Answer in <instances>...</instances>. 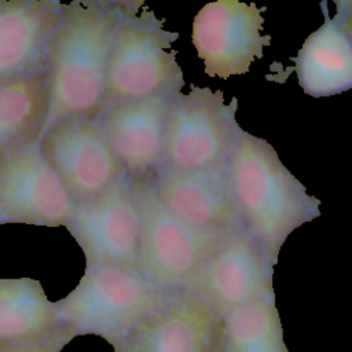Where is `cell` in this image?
<instances>
[{
    "label": "cell",
    "instance_id": "cell-1",
    "mask_svg": "<svg viewBox=\"0 0 352 352\" xmlns=\"http://www.w3.org/2000/svg\"><path fill=\"white\" fill-rule=\"evenodd\" d=\"M131 6L111 0L63 4L48 54L50 110L41 136L62 120L100 117L113 40Z\"/></svg>",
    "mask_w": 352,
    "mask_h": 352
},
{
    "label": "cell",
    "instance_id": "cell-2",
    "mask_svg": "<svg viewBox=\"0 0 352 352\" xmlns=\"http://www.w3.org/2000/svg\"><path fill=\"white\" fill-rule=\"evenodd\" d=\"M228 170L243 230L275 265L287 236L320 214L307 192L264 139L242 131Z\"/></svg>",
    "mask_w": 352,
    "mask_h": 352
},
{
    "label": "cell",
    "instance_id": "cell-3",
    "mask_svg": "<svg viewBox=\"0 0 352 352\" xmlns=\"http://www.w3.org/2000/svg\"><path fill=\"white\" fill-rule=\"evenodd\" d=\"M169 292L154 287L136 267H85L78 285L55 302L62 326L77 336H99L111 346L164 304Z\"/></svg>",
    "mask_w": 352,
    "mask_h": 352
},
{
    "label": "cell",
    "instance_id": "cell-4",
    "mask_svg": "<svg viewBox=\"0 0 352 352\" xmlns=\"http://www.w3.org/2000/svg\"><path fill=\"white\" fill-rule=\"evenodd\" d=\"M142 1H132L116 32L104 87L103 111L114 104L182 92L184 77L172 43L177 32L164 29ZM102 111V113H103Z\"/></svg>",
    "mask_w": 352,
    "mask_h": 352
},
{
    "label": "cell",
    "instance_id": "cell-5",
    "mask_svg": "<svg viewBox=\"0 0 352 352\" xmlns=\"http://www.w3.org/2000/svg\"><path fill=\"white\" fill-rule=\"evenodd\" d=\"M133 186L140 214L138 267L158 290H176L231 232L194 227L176 217L160 201L150 175L133 179Z\"/></svg>",
    "mask_w": 352,
    "mask_h": 352
},
{
    "label": "cell",
    "instance_id": "cell-6",
    "mask_svg": "<svg viewBox=\"0 0 352 352\" xmlns=\"http://www.w3.org/2000/svg\"><path fill=\"white\" fill-rule=\"evenodd\" d=\"M236 110L238 99L226 104L223 91L191 85L188 94H176L168 109L158 168L188 170L228 165L242 133Z\"/></svg>",
    "mask_w": 352,
    "mask_h": 352
},
{
    "label": "cell",
    "instance_id": "cell-7",
    "mask_svg": "<svg viewBox=\"0 0 352 352\" xmlns=\"http://www.w3.org/2000/svg\"><path fill=\"white\" fill-rule=\"evenodd\" d=\"M81 248L85 267H138L140 214L133 179L124 175L102 194L76 204L66 226Z\"/></svg>",
    "mask_w": 352,
    "mask_h": 352
},
{
    "label": "cell",
    "instance_id": "cell-8",
    "mask_svg": "<svg viewBox=\"0 0 352 352\" xmlns=\"http://www.w3.org/2000/svg\"><path fill=\"white\" fill-rule=\"evenodd\" d=\"M274 264L242 228L206 258L179 287L226 316L234 308L274 298Z\"/></svg>",
    "mask_w": 352,
    "mask_h": 352
},
{
    "label": "cell",
    "instance_id": "cell-9",
    "mask_svg": "<svg viewBox=\"0 0 352 352\" xmlns=\"http://www.w3.org/2000/svg\"><path fill=\"white\" fill-rule=\"evenodd\" d=\"M41 151L74 204L88 201L128 175L99 118H67L38 140Z\"/></svg>",
    "mask_w": 352,
    "mask_h": 352
},
{
    "label": "cell",
    "instance_id": "cell-10",
    "mask_svg": "<svg viewBox=\"0 0 352 352\" xmlns=\"http://www.w3.org/2000/svg\"><path fill=\"white\" fill-rule=\"evenodd\" d=\"M74 206L38 142L0 160V226L66 227Z\"/></svg>",
    "mask_w": 352,
    "mask_h": 352
},
{
    "label": "cell",
    "instance_id": "cell-11",
    "mask_svg": "<svg viewBox=\"0 0 352 352\" xmlns=\"http://www.w3.org/2000/svg\"><path fill=\"white\" fill-rule=\"evenodd\" d=\"M265 7L238 0H219L204 6L192 22V44L205 73L228 78L246 74L263 48L271 44L270 34H261Z\"/></svg>",
    "mask_w": 352,
    "mask_h": 352
},
{
    "label": "cell",
    "instance_id": "cell-12",
    "mask_svg": "<svg viewBox=\"0 0 352 352\" xmlns=\"http://www.w3.org/2000/svg\"><path fill=\"white\" fill-rule=\"evenodd\" d=\"M224 320L195 296L176 289L114 352H223Z\"/></svg>",
    "mask_w": 352,
    "mask_h": 352
},
{
    "label": "cell",
    "instance_id": "cell-13",
    "mask_svg": "<svg viewBox=\"0 0 352 352\" xmlns=\"http://www.w3.org/2000/svg\"><path fill=\"white\" fill-rule=\"evenodd\" d=\"M164 206L183 221L212 231L243 228L228 165L210 169H164L150 175Z\"/></svg>",
    "mask_w": 352,
    "mask_h": 352
},
{
    "label": "cell",
    "instance_id": "cell-14",
    "mask_svg": "<svg viewBox=\"0 0 352 352\" xmlns=\"http://www.w3.org/2000/svg\"><path fill=\"white\" fill-rule=\"evenodd\" d=\"M63 3L0 0V84L47 70Z\"/></svg>",
    "mask_w": 352,
    "mask_h": 352
},
{
    "label": "cell",
    "instance_id": "cell-15",
    "mask_svg": "<svg viewBox=\"0 0 352 352\" xmlns=\"http://www.w3.org/2000/svg\"><path fill=\"white\" fill-rule=\"evenodd\" d=\"M173 96L157 95L129 100L100 114L109 143L132 179L146 177L160 166L166 116Z\"/></svg>",
    "mask_w": 352,
    "mask_h": 352
},
{
    "label": "cell",
    "instance_id": "cell-16",
    "mask_svg": "<svg viewBox=\"0 0 352 352\" xmlns=\"http://www.w3.org/2000/svg\"><path fill=\"white\" fill-rule=\"evenodd\" d=\"M324 23L311 33L292 58L298 84L314 98L331 96L352 89V38L329 16L322 3Z\"/></svg>",
    "mask_w": 352,
    "mask_h": 352
},
{
    "label": "cell",
    "instance_id": "cell-17",
    "mask_svg": "<svg viewBox=\"0 0 352 352\" xmlns=\"http://www.w3.org/2000/svg\"><path fill=\"white\" fill-rule=\"evenodd\" d=\"M48 110L47 70L0 84V160L40 140Z\"/></svg>",
    "mask_w": 352,
    "mask_h": 352
},
{
    "label": "cell",
    "instance_id": "cell-18",
    "mask_svg": "<svg viewBox=\"0 0 352 352\" xmlns=\"http://www.w3.org/2000/svg\"><path fill=\"white\" fill-rule=\"evenodd\" d=\"M60 327L40 280L0 279V344L37 341Z\"/></svg>",
    "mask_w": 352,
    "mask_h": 352
},
{
    "label": "cell",
    "instance_id": "cell-19",
    "mask_svg": "<svg viewBox=\"0 0 352 352\" xmlns=\"http://www.w3.org/2000/svg\"><path fill=\"white\" fill-rule=\"evenodd\" d=\"M223 320V352H289L275 297L239 305Z\"/></svg>",
    "mask_w": 352,
    "mask_h": 352
},
{
    "label": "cell",
    "instance_id": "cell-20",
    "mask_svg": "<svg viewBox=\"0 0 352 352\" xmlns=\"http://www.w3.org/2000/svg\"><path fill=\"white\" fill-rule=\"evenodd\" d=\"M74 334L62 326L55 333L30 342L21 344H0V352H60L72 340Z\"/></svg>",
    "mask_w": 352,
    "mask_h": 352
},
{
    "label": "cell",
    "instance_id": "cell-21",
    "mask_svg": "<svg viewBox=\"0 0 352 352\" xmlns=\"http://www.w3.org/2000/svg\"><path fill=\"white\" fill-rule=\"evenodd\" d=\"M337 14L333 18L352 38V0L337 1Z\"/></svg>",
    "mask_w": 352,
    "mask_h": 352
}]
</instances>
